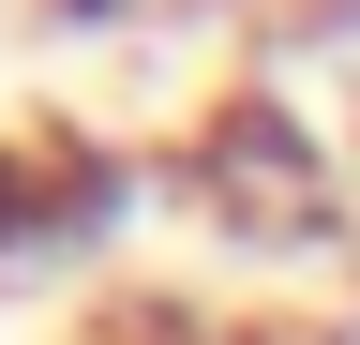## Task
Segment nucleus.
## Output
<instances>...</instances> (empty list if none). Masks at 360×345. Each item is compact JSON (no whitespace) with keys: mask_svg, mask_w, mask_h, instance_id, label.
I'll return each mask as SVG.
<instances>
[{"mask_svg":"<svg viewBox=\"0 0 360 345\" xmlns=\"http://www.w3.org/2000/svg\"><path fill=\"white\" fill-rule=\"evenodd\" d=\"M120 195H135V181H120L90 136H45V120L0 136V255H90V240L120 226Z\"/></svg>","mask_w":360,"mask_h":345,"instance_id":"f257e3e1","label":"nucleus"}]
</instances>
